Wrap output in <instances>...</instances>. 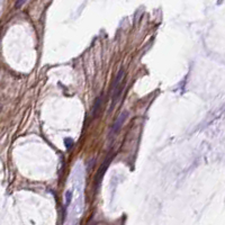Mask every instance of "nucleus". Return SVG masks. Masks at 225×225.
<instances>
[{
  "label": "nucleus",
  "instance_id": "f257e3e1",
  "mask_svg": "<svg viewBox=\"0 0 225 225\" xmlns=\"http://www.w3.org/2000/svg\"><path fill=\"white\" fill-rule=\"evenodd\" d=\"M127 116H128V113L127 111H123L122 114L119 115V117L117 118V121L115 122V124L113 125V127H111V133H109V135H111V137L115 136L116 134H117V132L121 129V127H122L123 123L125 122V119L127 118Z\"/></svg>",
  "mask_w": 225,
  "mask_h": 225
},
{
  "label": "nucleus",
  "instance_id": "f03ea898",
  "mask_svg": "<svg viewBox=\"0 0 225 225\" xmlns=\"http://www.w3.org/2000/svg\"><path fill=\"white\" fill-rule=\"evenodd\" d=\"M123 76H124V69H121V70L118 71L117 76H116V78H115V80H114V85H113V88H111L113 92L117 91L118 89H119L118 86H119V83H121V81H122Z\"/></svg>",
  "mask_w": 225,
  "mask_h": 225
},
{
  "label": "nucleus",
  "instance_id": "7ed1b4c3",
  "mask_svg": "<svg viewBox=\"0 0 225 225\" xmlns=\"http://www.w3.org/2000/svg\"><path fill=\"white\" fill-rule=\"evenodd\" d=\"M65 198H67V204H65V205H67V206H69V204H70V202H71V198H72V192H71V190H69V192H67V194H65Z\"/></svg>",
  "mask_w": 225,
  "mask_h": 225
},
{
  "label": "nucleus",
  "instance_id": "20e7f679",
  "mask_svg": "<svg viewBox=\"0 0 225 225\" xmlns=\"http://www.w3.org/2000/svg\"><path fill=\"white\" fill-rule=\"evenodd\" d=\"M100 101H101V98H98L96 104H95V106H93V115H96V111L99 109V108H98V105L100 106Z\"/></svg>",
  "mask_w": 225,
  "mask_h": 225
}]
</instances>
